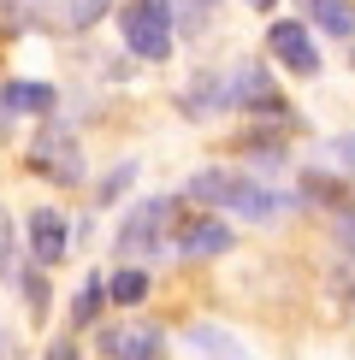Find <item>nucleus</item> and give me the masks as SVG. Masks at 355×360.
Instances as JSON below:
<instances>
[{
    "label": "nucleus",
    "mask_w": 355,
    "mask_h": 360,
    "mask_svg": "<svg viewBox=\"0 0 355 360\" xmlns=\"http://www.w3.org/2000/svg\"><path fill=\"white\" fill-rule=\"evenodd\" d=\"M118 36L137 59H166L172 53V6L166 0H125L118 6Z\"/></svg>",
    "instance_id": "1"
},
{
    "label": "nucleus",
    "mask_w": 355,
    "mask_h": 360,
    "mask_svg": "<svg viewBox=\"0 0 355 360\" xmlns=\"http://www.w3.org/2000/svg\"><path fill=\"white\" fill-rule=\"evenodd\" d=\"M266 48H273V59L285 71H296V77H314L320 71V48H314V36H308V24H296V18L266 24Z\"/></svg>",
    "instance_id": "2"
},
{
    "label": "nucleus",
    "mask_w": 355,
    "mask_h": 360,
    "mask_svg": "<svg viewBox=\"0 0 355 360\" xmlns=\"http://www.w3.org/2000/svg\"><path fill=\"white\" fill-rule=\"evenodd\" d=\"M166 219H172V201H142L137 213H125V224H118V254H125V260L154 254L160 231H166Z\"/></svg>",
    "instance_id": "3"
},
{
    "label": "nucleus",
    "mask_w": 355,
    "mask_h": 360,
    "mask_svg": "<svg viewBox=\"0 0 355 360\" xmlns=\"http://www.w3.org/2000/svg\"><path fill=\"white\" fill-rule=\"evenodd\" d=\"M225 107H255L266 118H285V101H278L266 65H237V77L225 83Z\"/></svg>",
    "instance_id": "4"
},
{
    "label": "nucleus",
    "mask_w": 355,
    "mask_h": 360,
    "mask_svg": "<svg viewBox=\"0 0 355 360\" xmlns=\"http://www.w3.org/2000/svg\"><path fill=\"white\" fill-rule=\"evenodd\" d=\"M24 243H30V260L36 266H59L66 260V213L59 207H36L24 224Z\"/></svg>",
    "instance_id": "5"
},
{
    "label": "nucleus",
    "mask_w": 355,
    "mask_h": 360,
    "mask_svg": "<svg viewBox=\"0 0 355 360\" xmlns=\"http://www.w3.org/2000/svg\"><path fill=\"white\" fill-rule=\"evenodd\" d=\"M36 172H48L54 184H83V172H77V148H71V136H66V124H48L36 136Z\"/></svg>",
    "instance_id": "6"
},
{
    "label": "nucleus",
    "mask_w": 355,
    "mask_h": 360,
    "mask_svg": "<svg viewBox=\"0 0 355 360\" xmlns=\"http://www.w3.org/2000/svg\"><path fill=\"white\" fill-rule=\"evenodd\" d=\"M225 207H243L249 219H278V213H290V195L261 189V184H243V177H237V189H231V201H225Z\"/></svg>",
    "instance_id": "7"
},
{
    "label": "nucleus",
    "mask_w": 355,
    "mask_h": 360,
    "mask_svg": "<svg viewBox=\"0 0 355 360\" xmlns=\"http://www.w3.org/2000/svg\"><path fill=\"white\" fill-rule=\"evenodd\" d=\"M160 349V331L148 325H130V331H101V354H154Z\"/></svg>",
    "instance_id": "8"
},
{
    "label": "nucleus",
    "mask_w": 355,
    "mask_h": 360,
    "mask_svg": "<svg viewBox=\"0 0 355 360\" xmlns=\"http://www.w3.org/2000/svg\"><path fill=\"white\" fill-rule=\"evenodd\" d=\"M178 248H184V254H225V248H231V231H225L219 219H207V224H189Z\"/></svg>",
    "instance_id": "9"
},
{
    "label": "nucleus",
    "mask_w": 355,
    "mask_h": 360,
    "mask_svg": "<svg viewBox=\"0 0 355 360\" xmlns=\"http://www.w3.org/2000/svg\"><path fill=\"white\" fill-rule=\"evenodd\" d=\"M107 295H113L118 307H137L142 295H148V272H137V266L125 260V272H113V278H107Z\"/></svg>",
    "instance_id": "10"
},
{
    "label": "nucleus",
    "mask_w": 355,
    "mask_h": 360,
    "mask_svg": "<svg viewBox=\"0 0 355 360\" xmlns=\"http://www.w3.org/2000/svg\"><path fill=\"white\" fill-rule=\"evenodd\" d=\"M101 302H107V283H101V278H89L83 290L71 295V325H77V331H83V325H89V319H95V313H101Z\"/></svg>",
    "instance_id": "11"
},
{
    "label": "nucleus",
    "mask_w": 355,
    "mask_h": 360,
    "mask_svg": "<svg viewBox=\"0 0 355 360\" xmlns=\"http://www.w3.org/2000/svg\"><path fill=\"white\" fill-rule=\"evenodd\" d=\"M6 107H24V112H54V89H48V83H12V89H6Z\"/></svg>",
    "instance_id": "12"
},
{
    "label": "nucleus",
    "mask_w": 355,
    "mask_h": 360,
    "mask_svg": "<svg viewBox=\"0 0 355 360\" xmlns=\"http://www.w3.org/2000/svg\"><path fill=\"white\" fill-rule=\"evenodd\" d=\"M314 18L332 30V36H355V12H349V0H314Z\"/></svg>",
    "instance_id": "13"
},
{
    "label": "nucleus",
    "mask_w": 355,
    "mask_h": 360,
    "mask_svg": "<svg viewBox=\"0 0 355 360\" xmlns=\"http://www.w3.org/2000/svg\"><path fill=\"white\" fill-rule=\"evenodd\" d=\"M325 166H337V172H355V136H337V142H325Z\"/></svg>",
    "instance_id": "14"
},
{
    "label": "nucleus",
    "mask_w": 355,
    "mask_h": 360,
    "mask_svg": "<svg viewBox=\"0 0 355 360\" xmlns=\"http://www.w3.org/2000/svg\"><path fill=\"white\" fill-rule=\"evenodd\" d=\"M12 272H18V254H12V224L0 213V278H12Z\"/></svg>",
    "instance_id": "15"
},
{
    "label": "nucleus",
    "mask_w": 355,
    "mask_h": 360,
    "mask_svg": "<svg viewBox=\"0 0 355 360\" xmlns=\"http://www.w3.org/2000/svg\"><path fill=\"white\" fill-rule=\"evenodd\" d=\"M24 295H30V307H36V319H42V313H48V278L30 272V278H24Z\"/></svg>",
    "instance_id": "16"
},
{
    "label": "nucleus",
    "mask_w": 355,
    "mask_h": 360,
    "mask_svg": "<svg viewBox=\"0 0 355 360\" xmlns=\"http://www.w3.org/2000/svg\"><path fill=\"white\" fill-rule=\"evenodd\" d=\"M337 231H344V243H349V254H355V207H344V219H337Z\"/></svg>",
    "instance_id": "17"
},
{
    "label": "nucleus",
    "mask_w": 355,
    "mask_h": 360,
    "mask_svg": "<svg viewBox=\"0 0 355 360\" xmlns=\"http://www.w3.org/2000/svg\"><path fill=\"white\" fill-rule=\"evenodd\" d=\"M249 6H261V12H273V0H249Z\"/></svg>",
    "instance_id": "18"
}]
</instances>
